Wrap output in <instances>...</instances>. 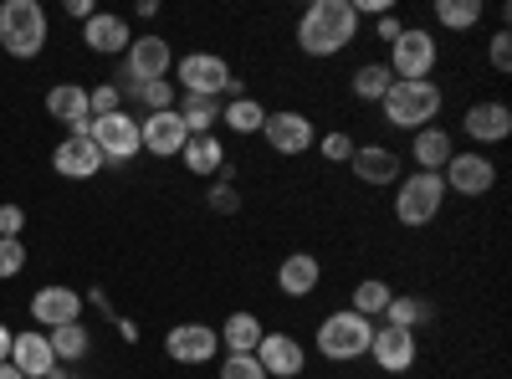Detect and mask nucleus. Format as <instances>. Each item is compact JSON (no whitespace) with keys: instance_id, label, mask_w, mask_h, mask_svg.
<instances>
[{"instance_id":"f257e3e1","label":"nucleus","mask_w":512,"mask_h":379,"mask_svg":"<svg viewBox=\"0 0 512 379\" xmlns=\"http://www.w3.org/2000/svg\"><path fill=\"white\" fill-rule=\"evenodd\" d=\"M354 36H359L354 0H313V6L297 16V47L308 57H338Z\"/></svg>"},{"instance_id":"f03ea898","label":"nucleus","mask_w":512,"mask_h":379,"mask_svg":"<svg viewBox=\"0 0 512 379\" xmlns=\"http://www.w3.org/2000/svg\"><path fill=\"white\" fill-rule=\"evenodd\" d=\"M379 113H384L390 129L420 134V129H431L436 113H441V88H436V82H395V88L384 93Z\"/></svg>"},{"instance_id":"7ed1b4c3","label":"nucleus","mask_w":512,"mask_h":379,"mask_svg":"<svg viewBox=\"0 0 512 379\" xmlns=\"http://www.w3.org/2000/svg\"><path fill=\"white\" fill-rule=\"evenodd\" d=\"M0 47L21 62L41 57V47H47V11L36 0H6L0 6Z\"/></svg>"},{"instance_id":"20e7f679","label":"nucleus","mask_w":512,"mask_h":379,"mask_svg":"<svg viewBox=\"0 0 512 379\" xmlns=\"http://www.w3.org/2000/svg\"><path fill=\"white\" fill-rule=\"evenodd\" d=\"M369 339H374V323L359 318L354 308H338L318 323V354L333 359V364H349V359H364L369 354Z\"/></svg>"},{"instance_id":"39448f33","label":"nucleus","mask_w":512,"mask_h":379,"mask_svg":"<svg viewBox=\"0 0 512 379\" xmlns=\"http://www.w3.org/2000/svg\"><path fill=\"white\" fill-rule=\"evenodd\" d=\"M175 77H180V88L185 98H241V82L231 77L226 57L216 52H190V57H175Z\"/></svg>"},{"instance_id":"423d86ee","label":"nucleus","mask_w":512,"mask_h":379,"mask_svg":"<svg viewBox=\"0 0 512 379\" xmlns=\"http://www.w3.org/2000/svg\"><path fill=\"white\" fill-rule=\"evenodd\" d=\"M436 57H441L436 36L420 31V26H405V31L390 41V62H384V67L395 72V82H431Z\"/></svg>"},{"instance_id":"0eeeda50","label":"nucleus","mask_w":512,"mask_h":379,"mask_svg":"<svg viewBox=\"0 0 512 379\" xmlns=\"http://www.w3.org/2000/svg\"><path fill=\"white\" fill-rule=\"evenodd\" d=\"M441 205H446V185H441V175H405L400 180V195H395V221L400 226H410V231H420V226H431L436 216H441Z\"/></svg>"},{"instance_id":"6e6552de","label":"nucleus","mask_w":512,"mask_h":379,"mask_svg":"<svg viewBox=\"0 0 512 379\" xmlns=\"http://www.w3.org/2000/svg\"><path fill=\"white\" fill-rule=\"evenodd\" d=\"M164 72H175L169 41L164 36H134L123 52V82L118 88H128V82H164Z\"/></svg>"},{"instance_id":"1a4fd4ad","label":"nucleus","mask_w":512,"mask_h":379,"mask_svg":"<svg viewBox=\"0 0 512 379\" xmlns=\"http://www.w3.org/2000/svg\"><path fill=\"white\" fill-rule=\"evenodd\" d=\"M88 139L98 144L103 164H128L144 144H139V118L134 113H108V118H93Z\"/></svg>"},{"instance_id":"9d476101","label":"nucleus","mask_w":512,"mask_h":379,"mask_svg":"<svg viewBox=\"0 0 512 379\" xmlns=\"http://www.w3.org/2000/svg\"><path fill=\"white\" fill-rule=\"evenodd\" d=\"M164 349H169V359H175V364H210V359H216L221 354V333L216 328H210V323H175V328H169L164 333Z\"/></svg>"},{"instance_id":"9b49d317","label":"nucleus","mask_w":512,"mask_h":379,"mask_svg":"<svg viewBox=\"0 0 512 379\" xmlns=\"http://www.w3.org/2000/svg\"><path fill=\"white\" fill-rule=\"evenodd\" d=\"M369 359L384 369V374H410L415 359H420V339L410 328H374V339H369Z\"/></svg>"},{"instance_id":"f8f14e48","label":"nucleus","mask_w":512,"mask_h":379,"mask_svg":"<svg viewBox=\"0 0 512 379\" xmlns=\"http://www.w3.org/2000/svg\"><path fill=\"white\" fill-rule=\"evenodd\" d=\"M262 139H267L277 154H308L318 134H313V118H308V113L277 108V113H267V123H262Z\"/></svg>"},{"instance_id":"ddd939ff","label":"nucleus","mask_w":512,"mask_h":379,"mask_svg":"<svg viewBox=\"0 0 512 379\" xmlns=\"http://www.w3.org/2000/svg\"><path fill=\"white\" fill-rule=\"evenodd\" d=\"M441 185H446V195L456 190V195H487L492 185H497V164L477 149V154H451V164L441 170Z\"/></svg>"},{"instance_id":"4468645a","label":"nucleus","mask_w":512,"mask_h":379,"mask_svg":"<svg viewBox=\"0 0 512 379\" xmlns=\"http://www.w3.org/2000/svg\"><path fill=\"white\" fill-rule=\"evenodd\" d=\"M256 364H262L267 379H297L308 369V349L292 339V333H262L256 344Z\"/></svg>"},{"instance_id":"2eb2a0df","label":"nucleus","mask_w":512,"mask_h":379,"mask_svg":"<svg viewBox=\"0 0 512 379\" xmlns=\"http://www.w3.org/2000/svg\"><path fill=\"white\" fill-rule=\"evenodd\" d=\"M139 144H144L154 159H180V149L190 144V134H185L180 113L164 108V113H144V118H139Z\"/></svg>"},{"instance_id":"dca6fc26","label":"nucleus","mask_w":512,"mask_h":379,"mask_svg":"<svg viewBox=\"0 0 512 379\" xmlns=\"http://www.w3.org/2000/svg\"><path fill=\"white\" fill-rule=\"evenodd\" d=\"M31 318H36L41 328H67V323H82V292H77V287H62V282L36 287V292H31Z\"/></svg>"},{"instance_id":"f3484780","label":"nucleus","mask_w":512,"mask_h":379,"mask_svg":"<svg viewBox=\"0 0 512 379\" xmlns=\"http://www.w3.org/2000/svg\"><path fill=\"white\" fill-rule=\"evenodd\" d=\"M47 113L57 123H67L72 139H82L93 129V108H88V88H82V82H57V88L47 93Z\"/></svg>"},{"instance_id":"a211bd4d","label":"nucleus","mask_w":512,"mask_h":379,"mask_svg":"<svg viewBox=\"0 0 512 379\" xmlns=\"http://www.w3.org/2000/svg\"><path fill=\"white\" fill-rule=\"evenodd\" d=\"M11 369H21V379H52L57 374V354L47 344V333H16L11 339Z\"/></svg>"},{"instance_id":"6ab92c4d","label":"nucleus","mask_w":512,"mask_h":379,"mask_svg":"<svg viewBox=\"0 0 512 379\" xmlns=\"http://www.w3.org/2000/svg\"><path fill=\"white\" fill-rule=\"evenodd\" d=\"M52 170L62 175V180H93L98 170H103V154H98V144L82 134V139H62L57 149H52Z\"/></svg>"},{"instance_id":"aec40b11","label":"nucleus","mask_w":512,"mask_h":379,"mask_svg":"<svg viewBox=\"0 0 512 379\" xmlns=\"http://www.w3.org/2000/svg\"><path fill=\"white\" fill-rule=\"evenodd\" d=\"M461 129L472 144H502L512 134V108L507 103H472L461 118Z\"/></svg>"},{"instance_id":"412c9836","label":"nucleus","mask_w":512,"mask_h":379,"mask_svg":"<svg viewBox=\"0 0 512 379\" xmlns=\"http://www.w3.org/2000/svg\"><path fill=\"white\" fill-rule=\"evenodd\" d=\"M82 41H88L93 52H103V57H123L128 41H134V31H128V21L113 16V11H93L88 21H82Z\"/></svg>"},{"instance_id":"4be33fe9","label":"nucleus","mask_w":512,"mask_h":379,"mask_svg":"<svg viewBox=\"0 0 512 379\" xmlns=\"http://www.w3.org/2000/svg\"><path fill=\"white\" fill-rule=\"evenodd\" d=\"M318 282H323V262L313 251H292V257L277 262V287L287 298H308V292H318Z\"/></svg>"},{"instance_id":"5701e85b","label":"nucleus","mask_w":512,"mask_h":379,"mask_svg":"<svg viewBox=\"0 0 512 379\" xmlns=\"http://www.w3.org/2000/svg\"><path fill=\"white\" fill-rule=\"evenodd\" d=\"M349 164L364 185H400V154L384 149V144H359Z\"/></svg>"},{"instance_id":"b1692460","label":"nucleus","mask_w":512,"mask_h":379,"mask_svg":"<svg viewBox=\"0 0 512 379\" xmlns=\"http://www.w3.org/2000/svg\"><path fill=\"white\" fill-rule=\"evenodd\" d=\"M451 154H456V144H451V134L441 129V123L420 129V134H415V144H410V159L420 164V175H441L446 164H451Z\"/></svg>"},{"instance_id":"393cba45","label":"nucleus","mask_w":512,"mask_h":379,"mask_svg":"<svg viewBox=\"0 0 512 379\" xmlns=\"http://www.w3.org/2000/svg\"><path fill=\"white\" fill-rule=\"evenodd\" d=\"M180 164H185L190 175L210 180V175H221V170H226V144H221L216 134H195V139L180 149Z\"/></svg>"},{"instance_id":"a878e982","label":"nucleus","mask_w":512,"mask_h":379,"mask_svg":"<svg viewBox=\"0 0 512 379\" xmlns=\"http://www.w3.org/2000/svg\"><path fill=\"white\" fill-rule=\"evenodd\" d=\"M216 333H221V349L226 354H256V344H262L267 328H262V318H256V313H231Z\"/></svg>"},{"instance_id":"bb28decb","label":"nucleus","mask_w":512,"mask_h":379,"mask_svg":"<svg viewBox=\"0 0 512 379\" xmlns=\"http://www.w3.org/2000/svg\"><path fill=\"white\" fill-rule=\"evenodd\" d=\"M175 113L185 123V134H216V123H221V98H175Z\"/></svg>"},{"instance_id":"cd10ccee","label":"nucleus","mask_w":512,"mask_h":379,"mask_svg":"<svg viewBox=\"0 0 512 379\" xmlns=\"http://www.w3.org/2000/svg\"><path fill=\"white\" fill-rule=\"evenodd\" d=\"M349 88H354L359 103H384V93L395 88V72L384 67V62H364V67L349 77Z\"/></svg>"},{"instance_id":"c85d7f7f","label":"nucleus","mask_w":512,"mask_h":379,"mask_svg":"<svg viewBox=\"0 0 512 379\" xmlns=\"http://www.w3.org/2000/svg\"><path fill=\"white\" fill-rule=\"evenodd\" d=\"M221 123L231 134H262V123H267V108L256 103V98H231V103H221Z\"/></svg>"},{"instance_id":"c756f323","label":"nucleus","mask_w":512,"mask_h":379,"mask_svg":"<svg viewBox=\"0 0 512 379\" xmlns=\"http://www.w3.org/2000/svg\"><path fill=\"white\" fill-rule=\"evenodd\" d=\"M47 344H52L57 364H62V359L77 364V359H88V354H93V333L82 328V323H67V328H52V333H47Z\"/></svg>"},{"instance_id":"7c9ffc66","label":"nucleus","mask_w":512,"mask_h":379,"mask_svg":"<svg viewBox=\"0 0 512 379\" xmlns=\"http://www.w3.org/2000/svg\"><path fill=\"white\" fill-rule=\"evenodd\" d=\"M390 298H395V287L384 282V277H364V282L354 287V303H349V308H354L359 318H369V323H374V318H384Z\"/></svg>"},{"instance_id":"2f4dec72","label":"nucleus","mask_w":512,"mask_h":379,"mask_svg":"<svg viewBox=\"0 0 512 379\" xmlns=\"http://www.w3.org/2000/svg\"><path fill=\"white\" fill-rule=\"evenodd\" d=\"M436 318V308L425 303V298H390V308H384V323L390 328H420V323H431Z\"/></svg>"},{"instance_id":"473e14b6","label":"nucleus","mask_w":512,"mask_h":379,"mask_svg":"<svg viewBox=\"0 0 512 379\" xmlns=\"http://www.w3.org/2000/svg\"><path fill=\"white\" fill-rule=\"evenodd\" d=\"M123 98H139L144 113H164L175 108V82H128V88H118Z\"/></svg>"},{"instance_id":"72a5a7b5","label":"nucleus","mask_w":512,"mask_h":379,"mask_svg":"<svg viewBox=\"0 0 512 379\" xmlns=\"http://www.w3.org/2000/svg\"><path fill=\"white\" fill-rule=\"evenodd\" d=\"M436 21L446 31H466L482 21V0H436Z\"/></svg>"},{"instance_id":"f704fd0d","label":"nucleus","mask_w":512,"mask_h":379,"mask_svg":"<svg viewBox=\"0 0 512 379\" xmlns=\"http://www.w3.org/2000/svg\"><path fill=\"white\" fill-rule=\"evenodd\" d=\"M205 205L216 210V216H236L241 210V190H236V180H216L205 190Z\"/></svg>"},{"instance_id":"c9c22d12","label":"nucleus","mask_w":512,"mask_h":379,"mask_svg":"<svg viewBox=\"0 0 512 379\" xmlns=\"http://www.w3.org/2000/svg\"><path fill=\"white\" fill-rule=\"evenodd\" d=\"M88 108H93V118L123 113V93H118V82H98V88H88Z\"/></svg>"},{"instance_id":"e433bc0d","label":"nucleus","mask_w":512,"mask_h":379,"mask_svg":"<svg viewBox=\"0 0 512 379\" xmlns=\"http://www.w3.org/2000/svg\"><path fill=\"white\" fill-rule=\"evenodd\" d=\"M216 379H267V374H262V364H256V354H226Z\"/></svg>"},{"instance_id":"4c0bfd02","label":"nucleus","mask_w":512,"mask_h":379,"mask_svg":"<svg viewBox=\"0 0 512 379\" xmlns=\"http://www.w3.org/2000/svg\"><path fill=\"white\" fill-rule=\"evenodd\" d=\"M26 267V241L21 236H0V277H16Z\"/></svg>"},{"instance_id":"58836bf2","label":"nucleus","mask_w":512,"mask_h":379,"mask_svg":"<svg viewBox=\"0 0 512 379\" xmlns=\"http://www.w3.org/2000/svg\"><path fill=\"white\" fill-rule=\"evenodd\" d=\"M354 149H359V144H354L349 134H323V139H318V154H323L328 164H349Z\"/></svg>"},{"instance_id":"ea45409f","label":"nucleus","mask_w":512,"mask_h":379,"mask_svg":"<svg viewBox=\"0 0 512 379\" xmlns=\"http://www.w3.org/2000/svg\"><path fill=\"white\" fill-rule=\"evenodd\" d=\"M487 57H492V67H497V72H512V36H507V31H497V36H492Z\"/></svg>"},{"instance_id":"a19ab883","label":"nucleus","mask_w":512,"mask_h":379,"mask_svg":"<svg viewBox=\"0 0 512 379\" xmlns=\"http://www.w3.org/2000/svg\"><path fill=\"white\" fill-rule=\"evenodd\" d=\"M26 226V210L21 205H0V236H21Z\"/></svg>"},{"instance_id":"79ce46f5","label":"nucleus","mask_w":512,"mask_h":379,"mask_svg":"<svg viewBox=\"0 0 512 379\" xmlns=\"http://www.w3.org/2000/svg\"><path fill=\"white\" fill-rule=\"evenodd\" d=\"M374 31H379V41H395L405 26H400V16H395V11H384V16H374Z\"/></svg>"},{"instance_id":"37998d69","label":"nucleus","mask_w":512,"mask_h":379,"mask_svg":"<svg viewBox=\"0 0 512 379\" xmlns=\"http://www.w3.org/2000/svg\"><path fill=\"white\" fill-rule=\"evenodd\" d=\"M67 16H77V21H88V16H93V0H67Z\"/></svg>"},{"instance_id":"c03bdc74","label":"nucleus","mask_w":512,"mask_h":379,"mask_svg":"<svg viewBox=\"0 0 512 379\" xmlns=\"http://www.w3.org/2000/svg\"><path fill=\"white\" fill-rule=\"evenodd\" d=\"M11 339H16V333L0 323V364H11Z\"/></svg>"},{"instance_id":"a18cd8bd","label":"nucleus","mask_w":512,"mask_h":379,"mask_svg":"<svg viewBox=\"0 0 512 379\" xmlns=\"http://www.w3.org/2000/svg\"><path fill=\"white\" fill-rule=\"evenodd\" d=\"M0 379H21V369H11V364H0Z\"/></svg>"},{"instance_id":"49530a36","label":"nucleus","mask_w":512,"mask_h":379,"mask_svg":"<svg viewBox=\"0 0 512 379\" xmlns=\"http://www.w3.org/2000/svg\"><path fill=\"white\" fill-rule=\"evenodd\" d=\"M52 379H67V374H62V369H57V374H52Z\"/></svg>"}]
</instances>
